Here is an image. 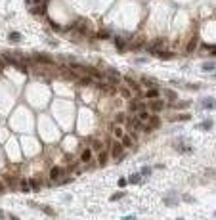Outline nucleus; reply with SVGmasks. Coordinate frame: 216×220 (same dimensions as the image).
<instances>
[{"label": "nucleus", "mask_w": 216, "mask_h": 220, "mask_svg": "<svg viewBox=\"0 0 216 220\" xmlns=\"http://www.w3.org/2000/svg\"><path fill=\"white\" fill-rule=\"evenodd\" d=\"M165 94H166V98H168L170 101H176V98H178V96H176V92H174V90H166Z\"/></svg>", "instance_id": "24"}, {"label": "nucleus", "mask_w": 216, "mask_h": 220, "mask_svg": "<svg viewBox=\"0 0 216 220\" xmlns=\"http://www.w3.org/2000/svg\"><path fill=\"white\" fill-rule=\"evenodd\" d=\"M124 121H126V115H124V113H117V115H115V123H117V124L124 123Z\"/></svg>", "instance_id": "22"}, {"label": "nucleus", "mask_w": 216, "mask_h": 220, "mask_svg": "<svg viewBox=\"0 0 216 220\" xmlns=\"http://www.w3.org/2000/svg\"><path fill=\"white\" fill-rule=\"evenodd\" d=\"M149 126H145V132H151L153 128H159V126H161V119H159L157 115H153V117H149Z\"/></svg>", "instance_id": "5"}, {"label": "nucleus", "mask_w": 216, "mask_h": 220, "mask_svg": "<svg viewBox=\"0 0 216 220\" xmlns=\"http://www.w3.org/2000/svg\"><path fill=\"white\" fill-rule=\"evenodd\" d=\"M8 38H10V42H19V40H21V35H19V33H10Z\"/></svg>", "instance_id": "19"}, {"label": "nucleus", "mask_w": 216, "mask_h": 220, "mask_svg": "<svg viewBox=\"0 0 216 220\" xmlns=\"http://www.w3.org/2000/svg\"><path fill=\"white\" fill-rule=\"evenodd\" d=\"M113 136H115V140H121V138L124 136V130H123V126L121 124H113Z\"/></svg>", "instance_id": "10"}, {"label": "nucleus", "mask_w": 216, "mask_h": 220, "mask_svg": "<svg viewBox=\"0 0 216 220\" xmlns=\"http://www.w3.org/2000/svg\"><path fill=\"white\" fill-rule=\"evenodd\" d=\"M128 182H130V184H140V182H142V176H140V174H132V176L128 178Z\"/></svg>", "instance_id": "20"}, {"label": "nucleus", "mask_w": 216, "mask_h": 220, "mask_svg": "<svg viewBox=\"0 0 216 220\" xmlns=\"http://www.w3.org/2000/svg\"><path fill=\"white\" fill-rule=\"evenodd\" d=\"M80 161H82V163H86V165H88V163L92 161V149H84V151L80 153Z\"/></svg>", "instance_id": "15"}, {"label": "nucleus", "mask_w": 216, "mask_h": 220, "mask_svg": "<svg viewBox=\"0 0 216 220\" xmlns=\"http://www.w3.org/2000/svg\"><path fill=\"white\" fill-rule=\"evenodd\" d=\"M115 42H117V48H119L121 52L126 50V48H124V40H123V38H115Z\"/></svg>", "instance_id": "26"}, {"label": "nucleus", "mask_w": 216, "mask_h": 220, "mask_svg": "<svg viewBox=\"0 0 216 220\" xmlns=\"http://www.w3.org/2000/svg\"><path fill=\"white\" fill-rule=\"evenodd\" d=\"M163 107H165V101H163V100H159V98H155V100H149V109H151L153 113H159Z\"/></svg>", "instance_id": "4"}, {"label": "nucleus", "mask_w": 216, "mask_h": 220, "mask_svg": "<svg viewBox=\"0 0 216 220\" xmlns=\"http://www.w3.org/2000/svg\"><path fill=\"white\" fill-rule=\"evenodd\" d=\"M31 12H33V14H42V12H44V4L38 6V8H31Z\"/></svg>", "instance_id": "32"}, {"label": "nucleus", "mask_w": 216, "mask_h": 220, "mask_svg": "<svg viewBox=\"0 0 216 220\" xmlns=\"http://www.w3.org/2000/svg\"><path fill=\"white\" fill-rule=\"evenodd\" d=\"M142 174H144V176H149V174H151V169H149V166H144V169H142Z\"/></svg>", "instance_id": "33"}, {"label": "nucleus", "mask_w": 216, "mask_h": 220, "mask_svg": "<svg viewBox=\"0 0 216 220\" xmlns=\"http://www.w3.org/2000/svg\"><path fill=\"white\" fill-rule=\"evenodd\" d=\"M123 220H136V218H134V216H124Z\"/></svg>", "instance_id": "40"}, {"label": "nucleus", "mask_w": 216, "mask_h": 220, "mask_svg": "<svg viewBox=\"0 0 216 220\" xmlns=\"http://www.w3.org/2000/svg\"><path fill=\"white\" fill-rule=\"evenodd\" d=\"M111 155H113L115 161H121V159L124 157V148H123V144H121L119 140L111 142Z\"/></svg>", "instance_id": "1"}, {"label": "nucleus", "mask_w": 216, "mask_h": 220, "mask_svg": "<svg viewBox=\"0 0 216 220\" xmlns=\"http://www.w3.org/2000/svg\"><path fill=\"white\" fill-rule=\"evenodd\" d=\"M212 54H214V56H216V50H212Z\"/></svg>", "instance_id": "43"}, {"label": "nucleus", "mask_w": 216, "mask_h": 220, "mask_svg": "<svg viewBox=\"0 0 216 220\" xmlns=\"http://www.w3.org/2000/svg\"><path fill=\"white\" fill-rule=\"evenodd\" d=\"M178 220H184V218H178Z\"/></svg>", "instance_id": "44"}, {"label": "nucleus", "mask_w": 216, "mask_h": 220, "mask_svg": "<svg viewBox=\"0 0 216 220\" xmlns=\"http://www.w3.org/2000/svg\"><path fill=\"white\" fill-rule=\"evenodd\" d=\"M61 176H63V170L59 169V166H54V169L50 170V178H52L54 182H56V180H59Z\"/></svg>", "instance_id": "11"}, {"label": "nucleus", "mask_w": 216, "mask_h": 220, "mask_svg": "<svg viewBox=\"0 0 216 220\" xmlns=\"http://www.w3.org/2000/svg\"><path fill=\"white\" fill-rule=\"evenodd\" d=\"M94 148H96L98 151H101V144H100V142H94Z\"/></svg>", "instance_id": "37"}, {"label": "nucleus", "mask_w": 216, "mask_h": 220, "mask_svg": "<svg viewBox=\"0 0 216 220\" xmlns=\"http://www.w3.org/2000/svg\"><path fill=\"white\" fill-rule=\"evenodd\" d=\"M35 59H36V62H40L42 65H52V63H54V59H52L50 56H46V54H36Z\"/></svg>", "instance_id": "8"}, {"label": "nucleus", "mask_w": 216, "mask_h": 220, "mask_svg": "<svg viewBox=\"0 0 216 220\" xmlns=\"http://www.w3.org/2000/svg\"><path fill=\"white\" fill-rule=\"evenodd\" d=\"M126 182H128L126 178H119V188H124V186H126Z\"/></svg>", "instance_id": "35"}, {"label": "nucleus", "mask_w": 216, "mask_h": 220, "mask_svg": "<svg viewBox=\"0 0 216 220\" xmlns=\"http://www.w3.org/2000/svg\"><path fill=\"white\" fill-rule=\"evenodd\" d=\"M153 56H157V58H161V59H170L174 54H172V52H166V50H157Z\"/></svg>", "instance_id": "14"}, {"label": "nucleus", "mask_w": 216, "mask_h": 220, "mask_svg": "<svg viewBox=\"0 0 216 220\" xmlns=\"http://www.w3.org/2000/svg\"><path fill=\"white\" fill-rule=\"evenodd\" d=\"M138 121H142V123H145V121H149V113L147 111H144V109H140L138 111V117H136Z\"/></svg>", "instance_id": "18"}, {"label": "nucleus", "mask_w": 216, "mask_h": 220, "mask_svg": "<svg viewBox=\"0 0 216 220\" xmlns=\"http://www.w3.org/2000/svg\"><path fill=\"white\" fill-rule=\"evenodd\" d=\"M199 105L205 109H212L214 107V98H203L201 101H199Z\"/></svg>", "instance_id": "9"}, {"label": "nucleus", "mask_w": 216, "mask_h": 220, "mask_svg": "<svg viewBox=\"0 0 216 220\" xmlns=\"http://www.w3.org/2000/svg\"><path fill=\"white\" fill-rule=\"evenodd\" d=\"M119 142L123 144V148H132V145H134V140H132V136H130V134H124Z\"/></svg>", "instance_id": "12"}, {"label": "nucleus", "mask_w": 216, "mask_h": 220, "mask_svg": "<svg viewBox=\"0 0 216 220\" xmlns=\"http://www.w3.org/2000/svg\"><path fill=\"white\" fill-rule=\"evenodd\" d=\"M195 48H197V36H193V38L187 42V46H186V52L187 54H191V52H195Z\"/></svg>", "instance_id": "17"}, {"label": "nucleus", "mask_w": 216, "mask_h": 220, "mask_svg": "<svg viewBox=\"0 0 216 220\" xmlns=\"http://www.w3.org/2000/svg\"><path fill=\"white\" fill-rule=\"evenodd\" d=\"M123 195H124V191H117V193H113V195H111V201H119V199L123 197Z\"/></svg>", "instance_id": "28"}, {"label": "nucleus", "mask_w": 216, "mask_h": 220, "mask_svg": "<svg viewBox=\"0 0 216 220\" xmlns=\"http://www.w3.org/2000/svg\"><path fill=\"white\" fill-rule=\"evenodd\" d=\"M117 92H119L121 96L124 98V100H132V90H130L126 84H119V88H117Z\"/></svg>", "instance_id": "7"}, {"label": "nucleus", "mask_w": 216, "mask_h": 220, "mask_svg": "<svg viewBox=\"0 0 216 220\" xmlns=\"http://www.w3.org/2000/svg\"><path fill=\"white\" fill-rule=\"evenodd\" d=\"M197 128H203V130H210L212 128V121H205L203 124H197Z\"/></svg>", "instance_id": "21"}, {"label": "nucleus", "mask_w": 216, "mask_h": 220, "mask_svg": "<svg viewBox=\"0 0 216 220\" xmlns=\"http://www.w3.org/2000/svg\"><path fill=\"white\" fill-rule=\"evenodd\" d=\"M2 59H4V62H6L8 65H12V67H17L19 71H23V73L27 71V67H25V65H21V62H17V58H14V56L4 54V56H2Z\"/></svg>", "instance_id": "2"}, {"label": "nucleus", "mask_w": 216, "mask_h": 220, "mask_svg": "<svg viewBox=\"0 0 216 220\" xmlns=\"http://www.w3.org/2000/svg\"><path fill=\"white\" fill-rule=\"evenodd\" d=\"M2 191H4V184H2V182H0V193H2Z\"/></svg>", "instance_id": "41"}, {"label": "nucleus", "mask_w": 216, "mask_h": 220, "mask_svg": "<svg viewBox=\"0 0 216 220\" xmlns=\"http://www.w3.org/2000/svg\"><path fill=\"white\" fill-rule=\"evenodd\" d=\"M29 180H21V191H29Z\"/></svg>", "instance_id": "30"}, {"label": "nucleus", "mask_w": 216, "mask_h": 220, "mask_svg": "<svg viewBox=\"0 0 216 220\" xmlns=\"http://www.w3.org/2000/svg\"><path fill=\"white\" fill-rule=\"evenodd\" d=\"M144 84H145V86H149V88L155 86V82H153V80H149V79H144Z\"/></svg>", "instance_id": "34"}, {"label": "nucleus", "mask_w": 216, "mask_h": 220, "mask_svg": "<svg viewBox=\"0 0 216 220\" xmlns=\"http://www.w3.org/2000/svg\"><path fill=\"white\" fill-rule=\"evenodd\" d=\"M214 69H216V63H212V62H210V63H203V71H214Z\"/></svg>", "instance_id": "23"}, {"label": "nucleus", "mask_w": 216, "mask_h": 220, "mask_svg": "<svg viewBox=\"0 0 216 220\" xmlns=\"http://www.w3.org/2000/svg\"><path fill=\"white\" fill-rule=\"evenodd\" d=\"M29 186H31L33 190H38V188H40V186H38V182H36L35 178H31V180H29Z\"/></svg>", "instance_id": "31"}, {"label": "nucleus", "mask_w": 216, "mask_h": 220, "mask_svg": "<svg viewBox=\"0 0 216 220\" xmlns=\"http://www.w3.org/2000/svg\"><path fill=\"white\" fill-rule=\"evenodd\" d=\"M42 211H44V213H48V214H52V216H54V211H52L50 207H42Z\"/></svg>", "instance_id": "36"}, {"label": "nucleus", "mask_w": 216, "mask_h": 220, "mask_svg": "<svg viewBox=\"0 0 216 220\" xmlns=\"http://www.w3.org/2000/svg\"><path fill=\"white\" fill-rule=\"evenodd\" d=\"M111 36V33H107V31H100L98 33V38H109Z\"/></svg>", "instance_id": "29"}, {"label": "nucleus", "mask_w": 216, "mask_h": 220, "mask_svg": "<svg viewBox=\"0 0 216 220\" xmlns=\"http://www.w3.org/2000/svg\"><path fill=\"white\" fill-rule=\"evenodd\" d=\"M172 121H189V115H176V117H172Z\"/></svg>", "instance_id": "27"}, {"label": "nucleus", "mask_w": 216, "mask_h": 220, "mask_svg": "<svg viewBox=\"0 0 216 220\" xmlns=\"http://www.w3.org/2000/svg\"><path fill=\"white\" fill-rule=\"evenodd\" d=\"M0 218H4V213H2V211H0Z\"/></svg>", "instance_id": "42"}, {"label": "nucleus", "mask_w": 216, "mask_h": 220, "mask_svg": "<svg viewBox=\"0 0 216 220\" xmlns=\"http://www.w3.org/2000/svg\"><path fill=\"white\" fill-rule=\"evenodd\" d=\"M184 199H186L187 203H193V197H191V195H184Z\"/></svg>", "instance_id": "38"}, {"label": "nucleus", "mask_w": 216, "mask_h": 220, "mask_svg": "<svg viewBox=\"0 0 216 220\" xmlns=\"http://www.w3.org/2000/svg\"><path fill=\"white\" fill-rule=\"evenodd\" d=\"M33 4H44V0H33Z\"/></svg>", "instance_id": "39"}, {"label": "nucleus", "mask_w": 216, "mask_h": 220, "mask_svg": "<svg viewBox=\"0 0 216 220\" xmlns=\"http://www.w3.org/2000/svg\"><path fill=\"white\" fill-rule=\"evenodd\" d=\"M214 216H216V213H214Z\"/></svg>", "instance_id": "45"}, {"label": "nucleus", "mask_w": 216, "mask_h": 220, "mask_svg": "<svg viewBox=\"0 0 216 220\" xmlns=\"http://www.w3.org/2000/svg\"><path fill=\"white\" fill-rule=\"evenodd\" d=\"M4 180L8 182V186H10V188H14V190H15V184H17V182H15V178H12V176H6Z\"/></svg>", "instance_id": "25"}, {"label": "nucleus", "mask_w": 216, "mask_h": 220, "mask_svg": "<svg viewBox=\"0 0 216 220\" xmlns=\"http://www.w3.org/2000/svg\"><path fill=\"white\" fill-rule=\"evenodd\" d=\"M98 86H100V90H101V92H105V94H113V92H115V88H113L109 82H107V84H105V82H100Z\"/></svg>", "instance_id": "16"}, {"label": "nucleus", "mask_w": 216, "mask_h": 220, "mask_svg": "<svg viewBox=\"0 0 216 220\" xmlns=\"http://www.w3.org/2000/svg\"><path fill=\"white\" fill-rule=\"evenodd\" d=\"M142 96L147 98V100H155V98L161 96V92H159V88H157V86H151V88H147V90H145Z\"/></svg>", "instance_id": "6"}, {"label": "nucleus", "mask_w": 216, "mask_h": 220, "mask_svg": "<svg viewBox=\"0 0 216 220\" xmlns=\"http://www.w3.org/2000/svg\"><path fill=\"white\" fill-rule=\"evenodd\" d=\"M124 84L130 88L132 92H136V96H142V90H140V82H136V80H132L130 77H124Z\"/></svg>", "instance_id": "3"}, {"label": "nucleus", "mask_w": 216, "mask_h": 220, "mask_svg": "<svg viewBox=\"0 0 216 220\" xmlns=\"http://www.w3.org/2000/svg\"><path fill=\"white\" fill-rule=\"evenodd\" d=\"M98 165H100V166H105V165H107V151H103V149H101V151H98Z\"/></svg>", "instance_id": "13"}]
</instances>
